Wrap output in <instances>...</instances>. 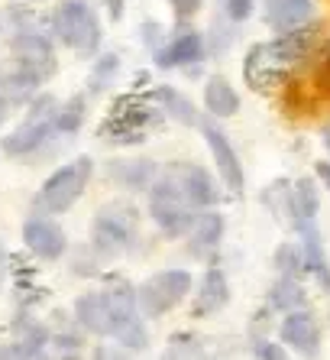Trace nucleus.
<instances>
[{"mask_svg":"<svg viewBox=\"0 0 330 360\" xmlns=\"http://www.w3.org/2000/svg\"><path fill=\"white\" fill-rule=\"evenodd\" d=\"M314 46H317V33L305 26L279 33L275 39L256 42V46H249L246 59H243V78L253 91H275L311 56Z\"/></svg>","mask_w":330,"mask_h":360,"instance_id":"1","label":"nucleus"},{"mask_svg":"<svg viewBox=\"0 0 330 360\" xmlns=\"http://www.w3.org/2000/svg\"><path fill=\"white\" fill-rule=\"evenodd\" d=\"M317 208H321V198H317L314 182H308V179L295 182V205H291L289 224L301 237L308 273L321 283L324 292H330V260H327V247H324V237H321V224H317Z\"/></svg>","mask_w":330,"mask_h":360,"instance_id":"2","label":"nucleus"},{"mask_svg":"<svg viewBox=\"0 0 330 360\" xmlns=\"http://www.w3.org/2000/svg\"><path fill=\"white\" fill-rule=\"evenodd\" d=\"M140 208L133 201H107L100 205L91 221V250L98 257H120L140 240Z\"/></svg>","mask_w":330,"mask_h":360,"instance_id":"3","label":"nucleus"},{"mask_svg":"<svg viewBox=\"0 0 330 360\" xmlns=\"http://www.w3.org/2000/svg\"><path fill=\"white\" fill-rule=\"evenodd\" d=\"M52 33L62 46L78 56H94L100 49V20L88 0H62L52 10Z\"/></svg>","mask_w":330,"mask_h":360,"instance_id":"4","label":"nucleus"},{"mask_svg":"<svg viewBox=\"0 0 330 360\" xmlns=\"http://www.w3.org/2000/svg\"><path fill=\"white\" fill-rule=\"evenodd\" d=\"M10 52H13V68L36 78L39 84L55 75L58 65L52 39L36 26V20L29 13H23V17L17 13V30H13V39H10Z\"/></svg>","mask_w":330,"mask_h":360,"instance_id":"5","label":"nucleus"},{"mask_svg":"<svg viewBox=\"0 0 330 360\" xmlns=\"http://www.w3.org/2000/svg\"><path fill=\"white\" fill-rule=\"evenodd\" d=\"M146 195H149V218H152V224H156L165 237L188 234L194 218H198V208L191 205L188 195H185L172 179L162 172Z\"/></svg>","mask_w":330,"mask_h":360,"instance_id":"6","label":"nucleus"},{"mask_svg":"<svg viewBox=\"0 0 330 360\" xmlns=\"http://www.w3.org/2000/svg\"><path fill=\"white\" fill-rule=\"evenodd\" d=\"M91 176H94L91 156H78V160H72L68 166L55 169V172L42 182L39 195H36V208H39L42 214H62V211H68L74 201L84 195Z\"/></svg>","mask_w":330,"mask_h":360,"instance_id":"7","label":"nucleus"},{"mask_svg":"<svg viewBox=\"0 0 330 360\" xmlns=\"http://www.w3.org/2000/svg\"><path fill=\"white\" fill-rule=\"evenodd\" d=\"M55 120H58V101L49 98V94L36 98L29 104V117L4 140V153L7 156H33L39 146H46L58 134Z\"/></svg>","mask_w":330,"mask_h":360,"instance_id":"8","label":"nucleus"},{"mask_svg":"<svg viewBox=\"0 0 330 360\" xmlns=\"http://www.w3.org/2000/svg\"><path fill=\"white\" fill-rule=\"evenodd\" d=\"M159 124L156 104H146L140 98H124L114 110L107 114L100 134L110 143H143Z\"/></svg>","mask_w":330,"mask_h":360,"instance_id":"9","label":"nucleus"},{"mask_svg":"<svg viewBox=\"0 0 330 360\" xmlns=\"http://www.w3.org/2000/svg\"><path fill=\"white\" fill-rule=\"evenodd\" d=\"M140 295V309L146 319H159L165 311H172L178 302H185L191 295V273L188 269H162L156 276L143 279L136 285Z\"/></svg>","mask_w":330,"mask_h":360,"instance_id":"10","label":"nucleus"},{"mask_svg":"<svg viewBox=\"0 0 330 360\" xmlns=\"http://www.w3.org/2000/svg\"><path fill=\"white\" fill-rule=\"evenodd\" d=\"M165 176L188 195V201L198 211L214 208L217 201H220V185H217V179L211 176L204 166H198V162H172V166H165Z\"/></svg>","mask_w":330,"mask_h":360,"instance_id":"11","label":"nucleus"},{"mask_svg":"<svg viewBox=\"0 0 330 360\" xmlns=\"http://www.w3.org/2000/svg\"><path fill=\"white\" fill-rule=\"evenodd\" d=\"M201 134H204L207 146H211L217 176H220V182L227 185V192L243 195V188H246V172H243V162H239L237 150L230 146L227 134H223L217 124H211V120H201Z\"/></svg>","mask_w":330,"mask_h":360,"instance_id":"12","label":"nucleus"},{"mask_svg":"<svg viewBox=\"0 0 330 360\" xmlns=\"http://www.w3.org/2000/svg\"><path fill=\"white\" fill-rule=\"evenodd\" d=\"M279 338L285 347L298 351L308 360H314L321 354V341H324L321 321L314 319V311H308V309H295V311H289V315H282Z\"/></svg>","mask_w":330,"mask_h":360,"instance_id":"13","label":"nucleus"},{"mask_svg":"<svg viewBox=\"0 0 330 360\" xmlns=\"http://www.w3.org/2000/svg\"><path fill=\"white\" fill-rule=\"evenodd\" d=\"M74 321L98 338H114L117 335V315H114V302H110L107 289H94V292L78 295L74 302Z\"/></svg>","mask_w":330,"mask_h":360,"instance_id":"14","label":"nucleus"},{"mask_svg":"<svg viewBox=\"0 0 330 360\" xmlns=\"http://www.w3.org/2000/svg\"><path fill=\"white\" fill-rule=\"evenodd\" d=\"M23 243L39 257V260H58L68 250V237L65 231L49 218V214H33L23 224Z\"/></svg>","mask_w":330,"mask_h":360,"instance_id":"15","label":"nucleus"},{"mask_svg":"<svg viewBox=\"0 0 330 360\" xmlns=\"http://www.w3.org/2000/svg\"><path fill=\"white\" fill-rule=\"evenodd\" d=\"M207 52V39L194 30H182V33H175L172 39L159 46L156 52V65L159 68H185V65H194V62L204 59Z\"/></svg>","mask_w":330,"mask_h":360,"instance_id":"16","label":"nucleus"},{"mask_svg":"<svg viewBox=\"0 0 330 360\" xmlns=\"http://www.w3.org/2000/svg\"><path fill=\"white\" fill-rule=\"evenodd\" d=\"M230 302V283L223 276L220 266H207L204 276L198 283V292H194V302H191V311L194 319H211L217 311Z\"/></svg>","mask_w":330,"mask_h":360,"instance_id":"17","label":"nucleus"},{"mask_svg":"<svg viewBox=\"0 0 330 360\" xmlns=\"http://www.w3.org/2000/svg\"><path fill=\"white\" fill-rule=\"evenodd\" d=\"M223 231H227V224H223L220 211H214V208L198 211V218H194V224H191V231H188L191 257H211V253L220 247Z\"/></svg>","mask_w":330,"mask_h":360,"instance_id":"18","label":"nucleus"},{"mask_svg":"<svg viewBox=\"0 0 330 360\" xmlns=\"http://www.w3.org/2000/svg\"><path fill=\"white\" fill-rule=\"evenodd\" d=\"M314 4L311 0H263V13L265 23L279 30V33H289V30H298L311 20Z\"/></svg>","mask_w":330,"mask_h":360,"instance_id":"19","label":"nucleus"},{"mask_svg":"<svg viewBox=\"0 0 330 360\" xmlns=\"http://www.w3.org/2000/svg\"><path fill=\"white\" fill-rule=\"evenodd\" d=\"M110 179L120 188H130V192H149L152 182L159 179V172L156 162L149 160H114L110 162Z\"/></svg>","mask_w":330,"mask_h":360,"instance_id":"20","label":"nucleus"},{"mask_svg":"<svg viewBox=\"0 0 330 360\" xmlns=\"http://www.w3.org/2000/svg\"><path fill=\"white\" fill-rule=\"evenodd\" d=\"M204 108L214 117H233L239 110V94L223 75H211L204 82Z\"/></svg>","mask_w":330,"mask_h":360,"instance_id":"21","label":"nucleus"},{"mask_svg":"<svg viewBox=\"0 0 330 360\" xmlns=\"http://www.w3.org/2000/svg\"><path fill=\"white\" fill-rule=\"evenodd\" d=\"M269 305L282 315H289L295 309H305V289L295 276H279L272 285H269Z\"/></svg>","mask_w":330,"mask_h":360,"instance_id":"22","label":"nucleus"},{"mask_svg":"<svg viewBox=\"0 0 330 360\" xmlns=\"http://www.w3.org/2000/svg\"><path fill=\"white\" fill-rule=\"evenodd\" d=\"M159 104H162V114H169V117L178 120L182 127H201L198 108H194L182 91H175V88L162 84V88H159Z\"/></svg>","mask_w":330,"mask_h":360,"instance_id":"23","label":"nucleus"},{"mask_svg":"<svg viewBox=\"0 0 330 360\" xmlns=\"http://www.w3.org/2000/svg\"><path fill=\"white\" fill-rule=\"evenodd\" d=\"M84 114H88V98L84 94H74V98H68L65 104H58V134L68 136V134H78L84 124Z\"/></svg>","mask_w":330,"mask_h":360,"instance_id":"24","label":"nucleus"},{"mask_svg":"<svg viewBox=\"0 0 330 360\" xmlns=\"http://www.w3.org/2000/svg\"><path fill=\"white\" fill-rule=\"evenodd\" d=\"M275 269H279V276H295L305 266V250H301V243H279V250H275Z\"/></svg>","mask_w":330,"mask_h":360,"instance_id":"25","label":"nucleus"},{"mask_svg":"<svg viewBox=\"0 0 330 360\" xmlns=\"http://www.w3.org/2000/svg\"><path fill=\"white\" fill-rule=\"evenodd\" d=\"M120 72V59H117L114 52H107V56H100L98 62H94L91 68V78H88V88H91V94L104 91L110 82H114V75Z\"/></svg>","mask_w":330,"mask_h":360,"instance_id":"26","label":"nucleus"},{"mask_svg":"<svg viewBox=\"0 0 330 360\" xmlns=\"http://www.w3.org/2000/svg\"><path fill=\"white\" fill-rule=\"evenodd\" d=\"M162 360H198V341L191 335H175L165 347Z\"/></svg>","mask_w":330,"mask_h":360,"instance_id":"27","label":"nucleus"},{"mask_svg":"<svg viewBox=\"0 0 330 360\" xmlns=\"http://www.w3.org/2000/svg\"><path fill=\"white\" fill-rule=\"evenodd\" d=\"M253 10H256V0H220V13L230 23H243V20L253 17Z\"/></svg>","mask_w":330,"mask_h":360,"instance_id":"28","label":"nucleus"},{"mask_svg":"<svg viewBox=\"0 0 330 360\" xmlns=\"http://www.w3.org/2000/svg\"><path fill=\"white\" fill-rule=\"evenodd\" d=\"M253 354H256V360H289V354H285L282 344L265 341V338H256V341H253Z\"/></svg>","mask_w":330,"mask_h":360,"instance_id":"29","label":"nucleus"},{"mask_svg":"<svg viewBox=\"0 0 330 360\" xmlns=\"http://www.w3.org/2000/svg\"><path fill=\"white\" fill-rule=\"evenodd\" d=\"M201 4H204V0H169V7L175 10V17H178V20L194 17V13L201 10Z\"/></svg>","mask_w":330,"mask_h":360,"instance_id":"30","label":"nucleus"},{"mask_svg":"<svg viewBox=\"0 0 330 360\" xmlns=\"http://www.w3.org/2000/svg\"><path fill=\"white\" fill-rule=\"evenodd\" d=\"M317 179L327 185V192H330V162H317Z\"/></svg>","mask_w":330,"mask_h":360,"instance_id":"31","label":"nucleus"},{"mask_svg":"<svg viewBox=\"0 0 330 360\" xmlns=\"http://www.w3.org/2000/svg\"><path fill=\"white\" fill-rule=\"evenodd\" d=\"M7 114H10V101H7V98H0V124L7 120Z\"/></svg>","mask_w":330,"mask_h":360,"instance_id":"32","label":"nucleus"},{"mask_svg":"<svg viewBox=\"0 0 330 360\" xmlns=\"http://www.w3.org/2000/svg\"><path fill=\"white\" fill-rule=\"evenodd\" d=\"M321 140H324V150H327V156H330V130H324Z\"/></svg>","mask_w":330,"mask_h":360,"instance_id":"33","label":"nucleus"},{"mask_svg":"<svg viewBox=\"0 0 330 360\" xmlns=\"http://www.w3.org/2000/svg\"><path fill=\"white\" fill-rule=\"evenodd\" d=\"M0 279H4V250H0Z\"/></svg>","mask_w":330,"mask_h":360,"instance_id":"34","label":"nucleus"}]
</instances>
